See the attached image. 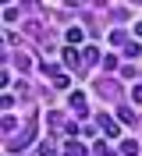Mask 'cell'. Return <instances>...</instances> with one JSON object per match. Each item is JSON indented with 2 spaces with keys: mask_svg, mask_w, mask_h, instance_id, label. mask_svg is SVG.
<instances>
[{
  "mask_svg": "<svg viewBox=\"0 0 142 156\" xmlns=\"http://www.w3.org/2000/svg\"><path fill=\"white\" fill-rule=\"evenodd\" d=\"M64 156H85V149H82V146H78V142H71V146H67V149H64Z\"/></svg>",
  "mask_w": 142,
  "mask_h": 156,
  "instance_id": "7",
  "label": "cell"
},
{
  "mask_svg": "<svg viewBox=\"0 0 142 156\" xmlns=\"http://www.w3.org/2000/svg\"><path fill=\"white\" fill-rule=\"evenodd\" d=\"M132 99H135V103H142V85H135V89H132Z\"/></svg>",
  "mask_w": 142,
  "mask_h": 156,
  "instance_id": "10",
  "label": "cell"
},
{
  "mask_svg": "<svg viewBox=\"0 0 142 156\" xmlns=\"http://www.w3.org/2000/svg\"><path fill=\"white\" fill-rule=\"evenodd\" d=\"M135 36H142V21H139V25H135Z\"/></svg>",
  "mask_w": 142,
  "mask_h": 156,
  "instance_id": "11",
  "label": "cell"
},
{
  "mask_svg": "<svg viewBox=\"0 0 142 156\" xmlns=\"http://www.w3.org/2000/svg\"><path fill=\"white\" fill-rule=\"evenodd\" d=\"M121 153H124V156H139V142H135V138L121 142Z\"/></svg>",
  "mask_w": 142,
  "mask_h": 156,
  "instance_id": "5",
  "label": "cell"
},
{
  "mask_svg": "<svg viewBox=\"0 0 142 156\" xmlns=\"http://www.w3.org/2000/svg\"><path fill=\"white\" fill-rule=\"evenodd\" d=\"M100 128H103L107 135H121V128L114 124V117H100Z\"/></svg>",
  "mask_w": 142,
  "mask_h": 156,
  "instance_id": "3",
  "label": "cell"
},
{
  "mask_svg": "<svg viewBox=\"0 0 142 156\" xmlns=\"http://www.w3.org/2000/svg\"><path fill=\"white\" fill-rule=\"evenodd\" d=\"M46 75H50V82H53L57 89H67V85H71V78H67L64 71H57V68H46Z\"/></svg>",
  "mask_w": 142,
  "mask_h": 156,
  "instance_id": "1",
  "label": "cell"
},
{
  "mask_svg": "<svg viewBox=\"0 0 142 156\" xmlns=\"http://www.w3.org/2000/svg\"><path fill=\"white\" fill-rule=\"evenodd\" d=\"M71 107H75L78 114H85V96L82 92H71Z\"/></svg>",
  "mask_w": 142,
  "mask_h": 156,
  "instance_id": "6",
  "label": "cell"
},
{
  "mask_svg": "<svg viewBox=\"0 0 142 156\" xmlns=\"http://www.w3.org/2000/svg\"><path fill=\"white\" fill-rule=\"evenodd\" d=\"M64 60L71 64V68H85V64H82V53H78V50H64Z\"/></svg>",
  "mask_w": 142,
  "mask_h": 156,
  "instance_id": "2",
  "label": "cell"
},
{
  "mask_svg": "<svg viewBox=\"0 0 142 156\" xmlns=\"http://www.w3.org/2000/svg\"><path fill=\"white\" fill-rule=\"evenodd\" d=\"M100 60V50H93V46H85V53H82V64L89 68V64H96Z\"/></svg>",
  "mask_w": 142,
  "mask_h": 156,
  "instance_id": "4",
  "label": "cell"
},
{
  "mask_svg": "<svg viewBox=\"0 0 142 156\" xmlns=\"http://www.w3.org/2000/svg\"><path fill=\"white\" fill-rule=\"evenodd\" d=\"M67 43H82V29H78V25H75V29H67Z\"/></svg>",
  "mask_w": 142,
  "mask_h": 156,
  "instance_id": "8",
  "label": "cell"
},
{
  "mask_svg": "<svg viewBox=\"0 0 142 156\" xmlns=\"http://www.w3.org/2000/svg\"><path fill=\"white\" fill-rule=\"evenodd\" d=\"M39 153H43V156H57V146H53V142H43V146H39Z\"/></svg>",
  "mask_w": 142,
  "mask_h": 156,
  "instance_id": "9",
  "label": "cell"
}]
</instances>
